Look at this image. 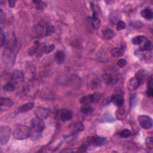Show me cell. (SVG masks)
I'll list each match as a JSON object with an SVG mask.
<instances>
[{
  "label": "cell",
  "mask_w": 153,
  "mask_h": 153,
  "mask_svg": "<svg viewBox=\"0 0 153 153\" xmlns=\"http://www.w3.org/2000/svg\"><path fill=\"white\" fill-rule=\"evenodd\" d=\"M33 31L39 36H47L54 32V26L45 21H41L35 25L33 27Z\"/></svg>",
  "instance_id": "obj_1"
},
{
  "label": "cell",
  "mask_w": 153,
  "mask_h": 153,
  "mask_svg": "<svg viewBox=\"0 0 153 153\" xmlns=\"http://www.w3.org/2000/svg\"><path fill=\"white\" fill-rule=\"evenodd\" d=\"M14 45H10L5 48L2 53V62L4 68H11L13 66L15 61Z\"/></svg>",
  "instance_id": "obj_2"
},
{
  "label": "cell",
  "mask_w": 153,
  "mask_h": 153,
  "mask_svg": "<svg viewBox=\"0 0 153 153\" xmlns=\"http://www.w3.org/2000/svg\"><path fill=\"white\" fill-rule=\"evenodd\" d=\"M32 134V130L30 127L20 125L14 130L13 133V137L17 140H24L26 139Z\"/></svg>",
  "instance_id": "obj_3"
},
{
  "label": "cell",
  "mask_w": 153,
  "mask_h": 153,
  "mask_svg": "<svg viewBox=\"0 0 153 153\" xmlns=\"http://www.w3.org/2000/svg\"><path fill=\"white\" fill-rule=\"evenodd\" d=\"M30 127L35 132L41 133L44 130L45 125L42 119L36 117L30 121Z\"/></svg>",
  "instance_id": "obj_4"
},
{
  "label": "cell",
  "mask_w": 153,
  "mask_h": 153,
  "mask_svg": "<svg viewBox=\"0 0 153 153\" xmlns=\"http://www.w3.org/2000/svg\"><path fill=\"white\" fill-rule=\"evenodd\" d=\"M11 134V129L7 126L0 127V144L1 146L5 145L8 141Z\"/></svg>",
  "instance_id": "obj_5"
},
{
  "label": "cell",
  "mask_w": 153,
  "mask_h": 153,
  "mask_svg": "<svg viewBox=\"0 0 153 153\" xmlns=\"http://www.w3.org/2000/svg\"><path fill=\"white\" fill-rule=\"evenodd\" d=\"M137 121L141 127L144 129H150L152 127V120L148 115H139L137 117Z\"/></svg>",
  "instance_id": "obj_6"
},
{
  "label": "cell",
  "mask_w": 153,
  "mask_h": 153,
  "mask_svg": "<svg viewBox=\"0 0 153 153\" xmlns=\"http://www.w3.org/2000/svg\"><path fill=\"white\" fill-rule=\"evenodd\" d=\"M97 94H90L82 97L80 99V103L82 105H90L99 100Z\"/></svg>",
  "instance_id": "obj_7"
},
{
  "label": "cell",
  "mask_w": 153,
  "mask_h": 153,
  "mask_svg": "<svg viewBox=\"0 0 153 153\" xmlns=\"http://www.w3.org/2000/svg\"><path fill=\"white\" fill-rule=\"evenodd\" d=\"M142 83L143 82L135 76L128 80L127 83V88L130 90H134L137 89Z\"/></svg>",
  "instance_id": "obj_8"
},
{
  "label": "cell",
  "mask_w": 153,
  "mask_h": 153,
  "mask_svg": "<svg viewBox=\"0 0 153 153\" xmlns=\"http://www.w3.org/2000/svg\"><path fill=\"white\" fill-rule=\"evenodd\" d=\"M58 114H59V117L60 119L62 121H64V122L71 120L73 117L72 112L67 109H60L59 111Z\"/></svg>",
  "instance_id": "obj_9"
},
{
  "label": "cell",
  "mask_w": 153,
  "mask_h": 153,
  "mask_svg": "<svg viewBox=\"0 0 153 153\" xmlns=\"http://www.w3.org/2000/svg\"><path fill=\"white\" fill-rule=\"evenodd\" d=\"M106 140V139L105 137L100 136H93L90 139L89 143L95 146H101L105 143Z\"/></svg>",
  "instance_id": "obj_10"
},
{
  "label": "cell",
  "mask_w": 153,
  "mask_h": 153,
  "mask_svg": "<svg viewBox=\"0 0 153 153\" xmlns=\"http://www.w3.org/2000/svg\"><path fill=\"white\" fill-rule=\"evenodd\" d=\"M35 114L37 117L42 120L47 118L49 116L48 111L45 108L41 107L37 108L35 111Z\"/></svg>",
  "instance_id": "obj_11"
},
{
  "label": "cell",
  "mask_w": 153,
  "mask_h": 153,
  "mask_svg": "<svg viewBox=\"0 0 153 153\" xmlns=\"http://www.w3.org/2000/svg\"><path fill=\"white\" fill-rule=\"evenodd\" d=\"M111 102L117 106H121L124 102L123 97L120 94H114L111 97Z\"/></svg>",
  "instance_id": "obj_12"
},
{
  "label": "cell",
  "mask_w": 153,
  "mask_h": 153,
  "mask_svg": "<svg viewBox=\"0 0 153 153\" xmlns=\"http://www.w3.org/2000/svg\"><path fill=\"white\" fill-rule=\"evenodd\" d=\"M17 87V81L11 79L4 85L2 88L5 91H13Z\"/></svg>",
  "instance_id": "obj_13"
},
{
  "label": "cell",
  "mask_w": 153,
  "mask_h": 153,
  "mask_svg": "<svg viewBox=\"0 0 153 153\" xmlns=\"http://www.w3.org/2000/svg\"><path fill=\"white\" fill-rule=\"evenodd\" d=\"M125 52V48L123 47H114L111 50V54L114 57H119L122 56Z\"/></svg>",
  "instance_id": "obj_14"
},
{
  "label": "cell",
  "mask_w": 153,
  "mask_h": 153,
  "mask_svg": "<svg viewBox=\"0 0 153 153\" xmlns=\"http://www.w3.org/2000/svg\"><path fill=\"white\" fill-rule=\"evenodd\" d=\"M140 48L139 50H141L142 51H148L151 49V43L150 41L146 37L144 36L142 42L139 45Z\"/></svg>",
  "instance_id": "obj_15"
},
{
  "label": "cell",
  "mask_w": 153,
  "mask_h": 153,
  "mask_svg": "<svg viewBox=\"0 0 153 153\" xmlns=\"http://www.w3.org/2000/svg\"><path fill=\"white\" fill-rule=\"evenodd\" d=\"M71 128L72 129V131L75 133H77L79 131H83L84 129V124L80 121H76L71 124Z\"/></svg>",
  "instance_id": "obj_16"
},
{
  "label": "cell",
  "mask_w": 153,
  "mask_h": 153,
  "mask_svg": "<svg viewBox=\"0 0 153 153\" xmlns=\"http://www.w3.org/2000/svg\"><path fill=\"white\" fill-rule=\"evenodd\" d=\"M140 14L143 18L146 20H151L153 17V13L149 8H145L140 12Z\"/></svg>",
  "instance_id": "obj_17"
},
{
  "label": "cell",
  "mask_w": 153,
  "mask_h": 153,
  "mask_svg": "<svg viewBox=\"0 0 153 153\" xmlns=\"http://www.w3.org/2000/svg\"><path fill=\"white\" fill-rule=\"evenodd\" d=\"M54 59L57 63L61 64L63 62L65 59V53L62 50H58L56 52Z\"/></svg>",
  "instance_id": "obj_18"
},
{
  "label": "cell",
  "mask_w": 153,
  "mask_h": 153,
  "mask_svg": "<svg viewBox=\"0 0 153 153\" xmlns=\"http://www.w3.org/2000/svg\"><path fill=\"white\" fill-rule=\"evenodd\" d=\"M93 14H92V17H91V19H92V23H93V27L96 29H97L100 25V20L98 17V15L96 13V11L93 10Z\"/></svg>",
  "instance_id": "obj_19"
},
{
  "label": "cell",
  "mask_w": 153,
  "mask_h": 153,
  "mask_svg": "<svg viewBox=\"0 0 153 153\" xmlns=\"http://www.w3.org/2000/svg\"><path fill=\"white\" fill-rule=\"evenodd\" d=\"M14 104L12 99L8 97H1L0 99V105L1 107H11Z\"/></svg>",
  "instance_id": "obj_20"
},
{
  "label": "cell",
  "mask_w": 153,
  "mask_h": 153,
  "mask_svg": "<svg viewBox=\"0 0 153 153\" xmlns=\"http://www.w3.org/2000/svg\"><path fill=\"white\" fill-rule=\"evenodd\" d=\"M114 35H115L114 32L110 28L105 29L102 33L103 38L106 40L111 39L114 36Z\"/></svg>",
  "instance_id": "obj_21"
},
{
  "label": "cell",
  "mask_w": 153,
  "mask_h": 153,
  "mask_svg": "<svg viewBox=\"0 0 153 153\" xmlns=\"http://www.w3.org/2000/svg\"><path fill=\"white\" fill-rule=\"evenodd\" d=\"M34 103L33 102H27L26 103L23 104L22 105L20 108L19 109V112H26L30 110H31L34 107Z\"/></svg>",
  "instance_id": "obj_22"
},
{
  "label": "cell",
  "mask_w": 153,
  "mask_h": 153,
  "mask_svg": "<svg viewBox=\"0 0 153 153\" xmlns=\"http://www.w3.org/2000/svg\"><path fill=\"white\" fill-rule=\"evenodd\" d=\"M80 111L85 115H90L94 111V109L90 105H82L80 108Z\"/></svg>",
  "instance_id": "obj_23"
},
{
  "label": "cell",
  "mask_w": 153,
  "mask_h": 153,
  "mask_svg": "<svg viewBox=\"0 0 153 153\" xmlns=\"http://www.w3.org/2000/svg\"><path fill=\"white\" fill-rule=\"evenodd\" d=\"M101 86H102V82L99 78H96L91 80L90 83V87L92 90L96 91L100 89Z\"/></svg>",
  "instance_id": "obj_24"
},
{
  "label": "cell",
  "mask_w": 153,
  "mask_h": 153,
  "mask_svg": "<svg viewBox=\"0 0 153 153\" xmlns=\"http://www.w3.org/2000/svg\"><path fill=\"white\" fill-rule=\"evenodd\" d=\"M23 77H24V75H23V74L22 71H15L11 74V79L16 81L17 80L22 79L23 78Z\"/></svg>",
  "instance_id": "obj_25"
},
{
  "label": "cell",
  "mask_w": 153,
  "mask_h": 153,
  "mask_svg": "<svg viewBox=\"0 0 153 153\" xmlns=\"http://www.w3.org/2000/svg\"><path fill=\"white\" fill-rule=\"evenodd\" d=\"M33 4L35 5V8L38 10L43 11L46 8V4L41 1H33Z\"/></svg>",
  "instance_id": "obj_26"
},
{
  "label": "cell",
  "mask_w": 153,
  "mask_h": 153,
  "mask_svg": "<svg viewBox=\"0 0 153 153\" xmlns=\"http://www.w3.org/2000/svg\"><path fill=\"white\" fill-rule=\"evenodd\" d=\"M121 106H120L116 112V117L118 120H123L125 117V110Z\"/></svg>",
  "instance_id": "obj_27"
},
{
  "label": "cell",
  "mask_w": 153,
  "mask_h": 153,
  "mask_svg": "<svg viewBox=\"0 0 153 153\" xmlns=\"http://www.w3.org/2000/svg\"><path fill=\"white\" fill-rule=\"evenodd\" d=\"M104 81L108 84H112L114 82V77L111 74H105L103 75Z\"/></svg>",
  "instance_id": "obj_28"
},
{
  "label": "cell",
  "mask_w": 153,
  "mask_h": 153,
  "mask_svg": "<svg viewBox=\"0 0 153 153\" xmlns=\"http://www.w3.org/2000/svg\"><path fill=\"white\" fill-rule=\"evenodd\" d=\"M144 36H141V35H139V36H137L134 38H133L131 40V42H132V44H134V45H139L140 44V43L142 42Z\"/></svg>",
  "instance_id": "obj_29"
},
{
  "label": "cell",
  "mask_w": 153,
  "mask_h": 153,
  "mask_svg": "<svg viewBox=\"0 0 153 153\" xmlns=\"http://www.w3.org/2000/svg\"><path fill=\"white\" fill-rule=\"evenodd\" d=\"M131 131L127 128H125L120 131V136L123 138H127L131 135Z\"/></svg>",
  "instance_id": "obj_30"
},
{
  "label": "cell",
  "mask_w": 153,
  "mask_h": 153,
  "mask_svg": "<svg viewBox=\"0 0 153 153\" xmlns=\"http://www.w3.org/2000/svg\"><path fill=\"white\" fill-rule=\"evenodd\" d=\"M145 145L148 149L153 148V139L152 137H148L145 139Z\"/></svg>",
  "instance_id": "obj_31"
},
{
  "label": "cell",
  "mask_w": 153,
  "mask_h": 153,
  "mask_svg": "<svg viewBox=\"0 0 153 153\" xmlns=\"http://www.w3.org/2000/svg\"><path fill=\"white\" fill-rule=\"evenodd\" d=\"M126 27V23L122 20H119L117 23L116 29L117 30H121L124 29Z\"/></svg>",
  "instance_id": "obj_32"
},
{
  "label": "cell",
  "mask_w": 153,
  "mask_h": 153,
  "mask_svg": "<svg viewBox=\"0 0 153 153\" xmlns=\"http://www.w3.org/2000/svg\"><path fill=\"white\" fill-rule=\"evenodd\" d=\"M117 65L119 68H122L125 67L127 65V61L124 59H120L117 61Z\"/></svg>",
  "instance_id": "obj_33"
},
{
  "label": "cell",
  "mask_w": 153,
  "mask_h": 153,
  "mask_svg": "<svg viewBox=\"0 0 153 153\" xmlns=\"http://www.w3.org/2000/svg\"><path fill=\"white\" fill-rule=\"evenodd\" d=\"M4 23H5V14L3 13L2 10L1 9V10H0V23H1V30H2V27L4 25Z\"/></svg>",
  "instance_id": "obj_34"
},
{
  "label": "cell",
  "mask_w": 153,
  "mask_h": 153,
  "mask_svg": "<svg viewBox=\"0 0 153 153\" xmlns=\"http://www.w3.org/2000/svg\"><path fill=\"white\" fill-rule=\"evenodd\" d=\"M55 48V45L54 44H51L50 45H48V47H45V53H51V51H53Z\"/></svg>",
  "instance_id": "obj_35"
},
{
  "label": "cell",
  "mask_w": 153,
  "mask_h": 153,
  "mask_svg": "<svg viewBox=\"0 0 153 153\" xmlns=\"http://www.w3.org/2000/svg\"><path fill=\"white\" fill-rule=\"evenodd\" d=\"M5 36L4 34V33L2 32H1V38H0V45L1 47H2L5 44Z\"/></svg>",
  "instance_id": "obj_36"
},
{
  "label": "cell",
  "mask_w": 153,
  "mask_h": 153,
  "mask_svg": "<svg viewBox=\"0 0 153 153\" xmlns=\"http://www.w3.org/2000/svg\"><path fill=\"white\" fill-rule=\"evenodd\" d=\"M146 95L148 97H151L152 96V95H153V89H152V87H147V90H146Z\"/></svg>",
  "instance_id": "obj_37"
},
{
  "label": "cell",
  "mask_w": 153,
  "mask_h": 153,
  "mask_svg": "<svg viewBox=\"0 0 153 153\" xmlns=\"http://www.w3.org/2000/svg\"><path fill=\"white\" fill-rule=\"evenodd\" d=\"M8 3H9V7H11V8H13L15 7V4H16V1H14V0H10L8 1Z\"/></svg>",
  "instance_id": "obj_38"
}]
</instances>
